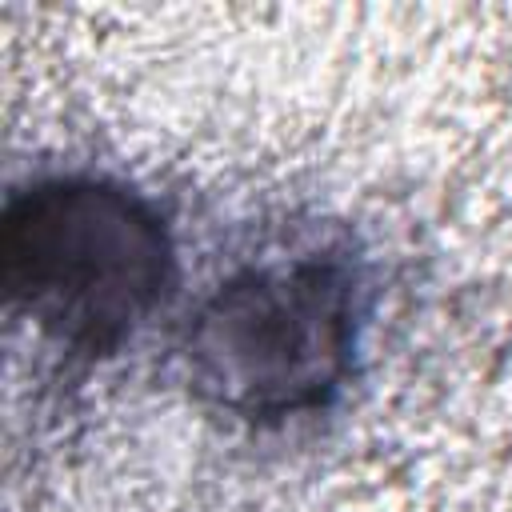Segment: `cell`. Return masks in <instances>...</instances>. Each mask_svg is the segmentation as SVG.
<instances>
[{
    "instance_id": "1",
    "label": "cell",
    "mask_w": 512,
    "mask_h": 512,
    "mask_svg": "<svg viewBox=\"0 0 512 512\" xmlns=\"http://www.w3.org/2000/svg\"><path fill=\"white\" fill-rule=\"evenodd\" d=\"M8 300L52 340L112 352L164 300L172 244L128 188L60 176L16 192L0 224Z\"/></svg>"
},
{
    "instance_id": "2",
    "label": "cell",
    "mask_w": 512,
    "mask_h": 512,
    "mask_svg": "<svg viewBox=\"0 0 512 512\" xmlns=\"http://www.w3.org/2000/svg\"><path fill=\"white\" fill-rule=\"evenodd\" d=\"M356 340V284L332 256L248 268L224 280L192 320L188 368L200 396L280 420L328 400Z\"/></svg>"
}]
</instances>
